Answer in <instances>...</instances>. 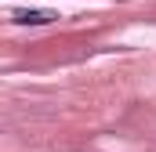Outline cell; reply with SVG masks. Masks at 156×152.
<instances>
[{
    "label": "cell",
    "mask_w": 156,
    "mask_h": 152,
    "mask_svg": "<svg viewBox=\"0 0 156 152\" xmlns=\"http://www.w3.org/2000/svg\"><path fill=\"white\" fill-rule=\"evenodd\" d=\"M11 22H18V26H51V22H58V11H51V7H15Z\"/></svg>",
    "instance_id": "6da1fadb"
}]
</instances>
